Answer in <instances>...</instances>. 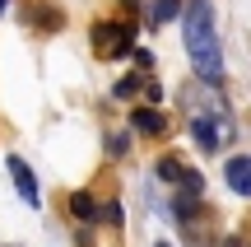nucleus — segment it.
Masks as SVG:
<instances>
[{"label": "nucleus", "instance_id": "obj_5", "mask_svg": "<svg viewBox=\"0 0 251 247\" xmlns=\"http://www.w3.org/2000/svg\"><path fill=\"white\" fill-rule=\"evenodd\" d=\"M224 182L233 187L237 196L251 201V154H233V159H228V164H224Z\"/></svg>", "mask_w": 251, "mask_h": 247}, {"label": "nucleus", "instance_id": "obj_7", "mask_svg": "<svg viewBox=\"0 0 251 247\" xmlns=\"http://www.w3.org/2000/svg\"><path fill=\"white\" fill-rule=\"evenodd\" d=\"M181 14V0H153L149 5V24L158 28V24H168V19H177Z\"/></svg>", "mask_w": 251, "mask_h": 247}, {"label": "nucleus", "instance_id": "obj_6", "mask_svg": "<svg viewBox=\"0 0 251 247\" xmlns=\"http://www.w3.org/2000/svg\"><path fill=\"white\" fill-rule=\"evenodd\" d=\"M130 126L140 131V136H158L168 121H163V112H158V108H135V112H130Z\"/></svg>", "mask_w": 251, "mask_h": 247}, {"label": "nucleus", "instance_id": "obj_3", "mask_svg": "<svg viewBox=\"0 0 251 247\" xmlns=\"http://www.w3.org/2000/svg\"><path fill=\"white\" fill-rule=\"evenodd\" d=\"M93 47H98V56L135 52V24H98L93 28Z\"/></svg>", "mask_w": 251, "mask_h": 247}, {"label": "nucleus", "instance_id": "obj_1", "mask_svg": "<svg viewBox=\"0 0 251 247\" xmlns=\"http://www.w3.org/2000/svg\"><path fill=\"white\" fill-rule=\"evenodd\" d=\"M181 37H186V56L205 84H224V42H219L214 5L209 0H191L181 9Z\"/></svg>", "mask_w": 251, "mask_h": 247}, {"label": "nucleus", "instance_id": "obj_4", "mask_svg": "<svg viewBox=\"0 0 251 247\" xmlns=\"http://www.w3.org/2000/svg\"><path fill=\"white\" fill-rule=\"evenodd\" d=\"M5 168H9V177H14V187H19V196H24V205H42V192H37V177H33V168L24 164L19 154H9L5 159Z\"/></svg>", "mask_w": 251, "mask_h": 247}, {"label": "nucleus", "instance_id": "obj_12", "mask_svg": "<svg viewBox=\"0 0 251 247\" xmlns=\"http://www.w3.org/2000/svg\"><path fill=\"white\" fill-rule=\"evenodd\" d=\"M9 247H19V243H9Z\"/></svg>", "mask_w": 251, "mask_h": 247}, {"label": "nucleus", "instance_id": "obj_2", "mask_svg": "<svg viewBox=\"0 0 251 247\" xmlns=\"http://www.w3.org/2000/svg\"><path fill=\"white\" fill-rule=\"evenodd\" d=\"M191 136H196V145L205 149V154L224 149L228 140H233V117H228V108H224V103H214V108H200L196 117H191Z\"/></svg>", "mask_w": 251, "mask_h": 247}, {"label": "nucleus", "instance_id": "obj_10", "mask_svg": "<svg viewBox=\"0 0 251 247\" xmlns=\"http://www.w3.org/2000/svg\"><path fill=\"white\" fill-rule=\"evenodd\" d=\"M107 154H112V159L126 154V136H107Z\"/></svg>", "mask_w": 251, "mask_h": 247}, {"label": "nucleus", "instance_id": "obj_8", "mask_svg": "<svg viewBox=\"0 0 251 247\" xmlns=\"http://www.w3.org/2000/svg\"><path fill=\"white\" fill-rule=\"evenodd\" d=\"M70 215H75V220H98L93 196H89V192H75V196H70Z\"/></svg>", "mask_w": 251, "mask_h": 247}, {"label": "nucleus", "instance_id": "obj_11", "mask_svg": "<svg viewBox=\"0 0 251 247\" xmlns=\"http://www.w3.org/2000/svg\"><path fill=\"white\" fill-rule=\"evenodd\" d=\"M5 9H9V0H0V14H5Z\"/></svg>", "mask_w": 251, "mask_h": 247}, {"label": "nucleus", "instance_id": "obj_9", "mask_svg": "<svg viewBox=\"0 0 251 247\" xmlns=\"http://www.w3.org/2000/svg\"><path fill=\"white\" fill-rule=\"evenodd\" d=\"M140 89H144V75H126V80H121V84H117L112 93H117V98H135Z\"/></svg>", "mask_w": 251, "mask_h": 247}]
</instances>
